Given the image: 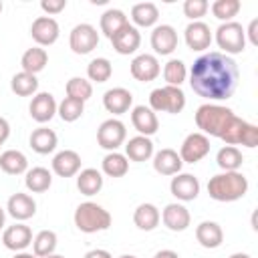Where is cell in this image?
I'll return each mask as SVG.
<instances>
[{
  "mask_svg": "<svg viewBox=\"0 0 258 258\" xmlns=\"http://www.w3.org/2000/svg\"><path fill=\"white\" fill-rule=\"evenodd\" d=\"M238 64L224 52H206L198 56L189 69L191 91L210 101L230 99L238 87Z\"/></svg>",
  "mask_w": 258,
  "mask_h": 258,
  "instance_id": "cell-1",
  "label": "cell"
},
{
  "mask_svg": "<svg viewBox=\"0 0 258 258\" xmlns=\"http://www.w3.org/2000/svg\"><path fill=\"white\" fill-rule=\"evenodd\" d=\"M196 125L204 135L222 139L226 145H244L254 149L258 145V127L240 119L232 109L216 103H204L196 111Z\"/></svg>",
  "mask_w": 258,
  "mask_h": 258,
  "instance_id": "cell-2",
  "label": "cell"
},
{
  "mask_svg": "<svg viewBox=\"0 0 258 258\" xmlns=\"http://www.w3.org/2000/svg\"><path fill=\"white\" fill-rule=\"evenodd\" d=\"M248 191V179L242 171H222L210 177L208 194L216 202H236Z\"/></svg>",
  "mask_w": 258,
  "mask_h": 258,
  "instance_id": "cell-3",
  "label": "cell"
},
{
  "mask_svg": "<svg viewBox=\"0 0 258 258\" xmlns=\"http://www.w3.org/2000/svg\"><path fill=\"white\" fill-rule=\"evenodd\" d=\"M73 220H75V226L81 232H85V234H95V232L109 230V226L113 222L111 214L103 206H99L95 202H83V204H79L77 210H75Z\"/></svg>",
  "mask_w": 258,
  "mask_h": 258,
  "instance_id": "cell-4",
  "label": "cell"
},
{
  "mask_svg": "<svg viewBox=\"0 0 258 258\" xmlns=\"http://www.w3.org/2000/svg\"><path fill=\"white\" fill-rule=\"evenodd\" d=\"M185 107V95L179 87H157L149 93V109L151 111H161V113H171L177 115Z\"/></svg>",
  "mask_w": 258,
  "mask_h": 258,
  "instance_id": "cell-5",
  "label": "cell"
},
{
  "mask_svg": "<svg viewBox=\"0 0 258 258\" xmlns=\"http://www.w3.org/2000/svg\"><path fill=\"white\" fill-rule=\"evenodd\" d=\"M216 42L218 46L224 50V54H238L244 50L246 46V32L242 28V24L230 20V22H222L216 30Z\"/></svg>",
  "mask_w": 258,
  "mask_h": 258,
  "instance_id": "cell-6",
  "label": "cell"
},
{
  "mask_svg": "<svg viewBox=\"0 0 258 258\" xmlns=\"http://www.w3.org/2000/svg\"><path fill=\"white\" fill-rule=\"evenodd\" d=\"M127 139V129L125 123L119 119H107L99 125L97 129V143L99 147L107 149V151H115L117 147L123 145V141Z\"/></svg>",
  "mask_w": 258,
  "mask_h": 258,
  "instance_id": "cell-7",
  "label": "cell"
},
{
  "mask_svg": "<svg viewBox=\"0 0 258 258\" xmlns=\"http://www.w3.org/2000/svg\"><path fill=\"white\" fill-rule=\"evenodd\" d=\"M99 44V32L93 24L81 22L69 34V46L75 54H89Z\"/></svg>",
  "mask_w": 258,
  "mask_h": 258,
  "instance_id": "cell-8",
  "label": "cell"
},
{
  "mask_svg": "<svg viewBox=\"0 0 258 258\" xmlns=\"http://www.w3.org/2000/svg\"><path fill=\"white\" fill-rule=\"evenodd\" d=\"M208 153H210V139L204 133H189L179 147V159L183 163H198Z\"/></svg>",
  "mask_w": 258,
  "mask_h": 258,
  "instance_id": "cell-9",
  "label": "cell"
},
{
  "mask_svg": "<svg viewBox=\"0 0 258 258\" xmlns=\"http://www.w3.org/2000/svg\"><path fill=\"white\" fill-rule=\"evenodd\" d=\"M60 28L58 22L52 16H38L34 18L32 26H30V36L36 42V46H50L58 40Z\"/></svg>",
  "mask_w": 258,
  "mask_h": 258,
  "instance_id": "cell-10",
  "label": "cell"
},
{
  "mask_svg": "<svg viewBox=\"0 0 258 258\" xmlns=\"http://www.w3.org/2000/svg\"><path fill=\"white\" fill-rule=\"evenodd\" d=\"M161 73V67H159V60L157 56L153 54H137L133 60H131V75L135 81L139 83H149V81H155Z\"/></svg>",
  "mask_w": 258,
  "mask_h": 258,
  "instance_id": "cell-11",
  "label": "cell"
},
{
  "mask_svg": "<svg viewBox=\"0 0 258 258\" xmlns=\"http://www.w3.org/2000/svg\"><path fill=\"white\" fill-rule=\"evenodd\" d=\"M151 48L155 54L167 56L177 48V32L171 24H159L151 32Z\"/></svg>",
  "mask_w": 258,
  "mask_h": 258,
  "instance_id": "cell-12",
  "label": "cell"
},
{
  "mask_svg": "<svg viewBox=\"0 0 258 258\" xmlns=\"http://www.w3.org/2000/svg\"><path fill=\"white\" fill-rule=\"evenodd\" d=\"M169 189H171V196H175L177 200L191 202L200 194V181L191 173H175V177H171Z\"/></svg>",
  "mask_w": 258,
  "mask_h": 258,
  "instance_id": "cell-13",
  "label": "cell"
},
{
  "mask_svg": "<svg viewBox=\"0 0 258 258\" xmlns=\"http://www.w3.org/2000/svg\"><path fill=\"white\" fill-rule=\"evenodd\" d=\"M56 107H58V105H56L54 97H52L50 93L42 91V93H36V95L32 97L28 111H30V117H32L36 123H46V121H50V119L54 117Z\"/></svg>",
  "mask_w": 258,
  "mask_h": 258,
  "instance_id": "cell-14",
  "label": "cell"
},
{
  "mask_svg": "<svg viewBox=\"0 0 258 258\" xmlns=\"http://www.w3.org/2000/svg\"><path fill=\"white\" fill-rule=\"evenodd\" d=\"M185 44L191 48V50H206L210 48L212 44V30L206 22L202 20H196V22H189L185 26Z\"/></svg>",
  "mask_w": 258,
  "mask_h": 258,
  "instance_id": "cell-15",
  "label": "cell"
},
{
  "mask_svg": "<svg viewBox=\"0 0 258 258\" xmlns=\"http://www.w3.org/2000/svg\"><path fill=\"white\" fill-rule=\"evenodd\" d=\"M81 155L73 149H62L52 157V171L60 177H73L81 171Z\"/></svg>",
  "mask_w": 258,
  "mask_h": 258,
  "instance_id": "cell-16",
  "label": "cell"
},
{
  "mask_svg": "<svg viewBox=\"0 0 258 258\" xmlns=\"http://www.w3.org/2000/svg\"><path fill=\"white\" fill-rule=\"evenodd\" d=\"M6 210H8V214L14 220L24 222V220H28V218H32L36 214V202L32 200V196L22 194V191H16V194H12L8 198Z\"/></svg>",
  "mask_w": 258,
  "mask_h": 258,
  "instance_id": "cell-17",
  "label": "cell"
},
{
  "mask_svg": "<svg viewBox=\"0 0 258 258\" xmlns=\"http://www.w3.org/2000/svg\"><path fill=\"white\" fill-rule=\"evenodd\" d=\"M161 222L171 232H183V230H187V226L191 222V216H189L185 206H181V204H167L163 208V212H161Z\"/></svg>",
  "mask_w": 258,
  "mask_h": 258,
  "instance_id": "cell-18",
  "label": "cell"
},
{
  "mask_svg": "<svg viewBox=\"0 0 258 258\" xmlns=\"http://www.w3.org/2000/svg\"><path fill=\"white\" fill-rule=\"evenodd\" d=\"M2 242L8 250L14 252H22L24 248H28L32 244V230L26 224H14L8 226L2 234Z\"/></svg>",
  "mask_w": 258,
  "mask_h": 258,
  "instance_id": "cell-19",
  "label": "cell"
},
{
  "mask_svg": "<svg viewBox=\"0 0 258 258\" xmlns=\"http://www.w3.org/2000/svg\"><path fill=\"white\" fill-rule=\"evenodd\" d=\"M111 44H113L115 52H119V54H133L141 44V34L133 24H125L111 38Z\"/></svg>",
  "mask_w": 258,
  "mask_h": 258,
  "instance_id": "cell-20",
  "label": "cell"
},
{
  "mask_svg": "<svg viewBox=\"0 0 258 258\" xmlns=\"http://www.w3.org/2000/svg\"><path fill=\"white\" fill-rule=\"evenodd\" d=\"M131 103H133V95H131V91H127L123 87H113V89L105 91V95H103V107L113 115L127 113Z\"/></svg>",
  "mask_w": 258,
  "mask_h": 258,
  "instance_id": "cell-21",
  "label": "cell"
},
{
  "mask_svg": "<svg viewBox=\"0 0 258 258\" xmlns=\"http://www.w3.org/2000/svg\"><path fill=\"white\" fill-rule=\"evenodd\" d=\"M131 123L139 131V135H143V137H149V135L157 133V129H159V121H157L155 111H151L145 105L133 107V111H131Z\"/></svg>",
  "mask_w": 258,
  "mask_h": 258,
  "instance_id": "cell-22",
  "label": "cell"
},
{
  "mask_svg": "<svg viewBox=\"0 0 258 258\" xmlns=\"http://www.w3.org/2000/svg\"><path fill=\"white\" fill-rule=\"evenodd\" d=\"M183 161L179 159V153L175 149H159L155 155H153V169L161 175H175L179 173Z\"/></svg>",
  "mask_w": 258,
  "mask_h": 258,
  "instance_id": "cell-23",
  "label": "cell"
},
{
  "mask_svg": "<svg viewBox=\"0 0 258 258\" xmlns=\"http://www.w3.org/2000/svg\"><path fill=\"white\" fill-rule=\"evenodd\" d=\"M196 240L200 242V246L208 248V250H214V248H220L222 242H224V232L220 228V224L216 222H200L198 228H196Z\"/></svg>",
  "mask_w": 258,
  "mask_h": 258,
  "instance_id": "cell-24",
  "label": "cell"
},
{
  "mask_svg": "<svg viewBox=\"0 0 258 258\" xmlns=\"http://www.w3.org/2000/svg\"><path fill=\"white\" fill-rule=\"evenodd\" d=\"M30 147L32 151L40 153V155H46V153H52L56 149V143H58V137L52 129L48 127H38L30 133Z\"/></svg>",
  "mask_w": 258,
  "mask_h": 258,
  "instance_id": "cell-25",
  "label": "cell"
},
{
  "mask_svg": "<svg viewBox=\"0 0 258 258\" xmlns=\"http://www.w3.org/2000/svg\"><path fill=\"white\" fill-rule=\"evenodd\" d=\"M159 220H161V214L153 204H139L133 212V224L143 232L155 230Z\"/></svg>",
  "mask_w": 258,
  "mask_h": 258,
  "instance_id": "cell-26",
  "label": "cell"
},
{
  "mask_svg": "<svg viewBox=\"0 0 258 258\" xmlns=\"http://www.w3.org/2000/svg\"><path fill=\"white\" fill-rule=\"evenodd\" d=\"M153 155V141L143 135H135L125 145V157L131 161H147Z\"/></svg>",
  "mask_w": 258,
  "mask_h": 258,
  "instance_id": "cell-27",
  "label": "cell"
},
{
  "mask_svg": "<svg viewBox=\"0 0 258 258\" xmlns=\"http://www.w3.org/2000/svg\"><path fill=\"white\" fill-rule=\"evenodd\" d=\"M0 169L8 175H20L28 171V159L18 149H6L4 153H0Z\"/></svg>",
  "mask_w": 258,
  "mask_h": 258,
  "instance_id": "cell-28",
  "label": "cell"
},
{
  "mask_svg": "<svg viewBox=\"0 0 258 258\" xmlns=\"http://www.w3.org/2000/svg\"><path fill=\"white\" fill-rule=\"evenodd\" d=\"M77 187L83 196H95L101 191L103 187V175L99 169L95 167H87V169H81L77 173Z\"/></svg>",
  "mask_w": 258,
  "mask_h": 258,
  "instance_id": "cell-29",
  "label": "cell"
},
{
  "mask_svg": "<svg viewBox=\"0 0 258 258\" xmlns=\"http://www.w3.org/2000/svg\"><path fill=\"white\" fill-rule=\"evenodd\" d=\"M125 24H129V20H127L125 12L119 10V8H109V10H105V12L101 14V32H103L109 40H111Z\"/></svg>",
  "mask_w": 258,
  "mask_h": 258,
  "instance_id": "cell-30",
  "label": "cell"
},
{
  "mask_svg": "<svg viewBox=\"0 0 258 258\" xmlns=\"http://www.w3.org/2000/svg\"><path fill=\"white\" fill-rule=\"evenodd\" d=\"M157 18H159V8L153 2H139L133 4L131 8V20L135 22V26L149 28L157 22Z\"/></svg>",
  "mask_w": 258,
  "mask_h": 258,
  "instance_id": "cell-31",
  "label": "cell"
},
{
  "mask_svg": "<svg viewBox=\"0 0 258 258\" xmlns=\"http://www.w3.org/2000/svg\"><path fill=\"white\" fill-rule=\"evenodd\" d=\"M48 62V52L42 48V46H32L28 48L22 58H20V64H22V71L28 73V75H36L40 73Z\"/></svg>",
  "mask_w": 258,
  "mask_h": 258,
  "instance_id": "cell-32",
  "label": "cell"
},
{
  "mask_svg": "<svg viewBox=\"0 0 258 258\" xmlns=\"http://www.w3.org/2000/svg\"><path fill=\"white\" fill-rule=\"evenodd\" d=\"M24 185L32 194H42L52 185V175L46 167H32V169L26 171Z\"/></svg>",
  "mask_w": 258,
  "mask_h": 258,
  "instance_id": "cell-33",
  "label": "cell"
},
{
  "mask_svg": "<svg viewBox=\"0 0 258 258\" xmlns=\"http://www.w3.org/2000/svg\"><path fill=\"white\" fill-rule=\"evenodd\" d=\"M242 161H244L242 151L234 145H224L216 155V163L222 171H240Z\"/></svg>",
  "mask_w": 258,
  "mask_h": 258,
  "instance_id": "cell-34",
  "label": "cell"
},
{
  "mask_svg": "<svg viewBox=\"0 0 258 258\" xmlns=\"http://www.w3.org/2000/svg\"><path fill=\"white\" fill-rule=\"evenodd\" d=\"M101 169L105 175L109 177H123L127 171H129V161L123 153H117V151H109L103 161H101Z\"/></svg>",
  "mask_w": 258,
  "mask_h": 258,
  "instance_id": "cell-35",
  "label": "cell"
},
{
  "mask_svg": "<svg viewBox=\"0 0 258 258\" xmlns=\"http://www.w3.org/2000/svg\"><path fill=\"white\" fill-rule=\"evenodd\" d=\"M56 250V234L52 230H40L32 238V252L36 258H46Z\"/></svg>",
  "mask_w": 258,
  "mask_h": 258,
  "instance_id": "cell-36",
  "label": "cell"
},
{
  "mask_svg": "<svg viewBox=\"0 0 258 258\" xmlns=\"http://www.w3.org/2000/svg\"><path fill=\"white\" fill-rule=\"evenodd\" d=\"M10 89H12V93H16L18 97H30V95H34L36 89H38V79H36V75H28V73L20 71V73H16V75L12 77Z\"/></svg>",
  "mask_w": 258,
  "mask_h": 258,
  "instance_id": "cell-37",
  "label": "cell"
},
{
  "mask_svg": "<svg viewBox=\"0 0 258 258\" xmlns=\"http://www.w3.org/2000/svg\"><path fill=\"white\" fill-rule=\"evenodd\" d=\"M113 75V64L109 58L105 56H99V58H93L89 64H87V77L95 83H105L109 81Z\"/></svg>",
  "mask_w": 258,
  "mask_h": 258,
  "instance_id": "cell-38",
  "label": "cell"
},
{
  "mask_svg": "<svg viewBox=\"0 0 258 258\" xmlns=\"http://www.w3.org/2000/svg\"><path fill=\"white\" fill-rule=\"evenodd\" d=\"M187 77V69H185V62L179 60V58H171L165 62L163 67V79L167 85L171 87H179Z\"/></svg>",
  "mask_w": 258,
  "mask_h": 258,
  "instance_id": "cell-39",
  "label": "cell"
},
{
  "mask_svg": "<svg viewBox=\"0 0 258 258\" xmlns=\"http://www.w3.org/2000/svg\"><path fill=\"white\" fill-rule=\"evenodd\" d=\"M67 97H71V99H77V101H87V99H91V95H93V85H91V81H87V79H83V77H73V79H69L67 81Z\"/></svg>",
  "mask_w": 258,
  "mask_h": 258,
  "instance_id": "cell-40",
  "label": "cell"
},
{
  "mask_svg": "<svg viewBox=\"0 0 258 258\" xmlns=\"http://www.w3.org/2000/svg\"><path fill=\"white\" fill-rule=\"evenodd\" d=\"M85 111V103L83 101H77V99H71V97H64L58 107H56V113L58 117L64 121V123H73L77 121Z\"/></svg>",
  "mask_w": 258,
  "mask_h": 258,
  "instance_id": "cell-41",
  "label": "cell"
},
{
  "mask_svg": "<svg viewBox=\"0 0 258 258\" xmlns=\"http://www.w3.org/2000/svg\"><path fill=\"white\" fill-rule=\"evenodd\" d=\"M210 8H212V14H214L218 20L230 22V20L240 12L242 4H240V0H216V2H212Z\"/></svg>",
  "mask_w": 258,
  "mask_h": 258,
  "instance_id": "cell-42",
  "label": "cell"
},
{
  "mask_svg": "<svg viewBox=\"0 0 258 258\" xmlns=\"http://www.w3.org/2000/svg\"><path fill=\"white\" fill-rule=\"evenodd\" d=\"M208 10H210V2H208V0H185V2H183V14H185L191 22L200 20L202 16H206Z\"/></svg>",
  "mask_w": 258,
  "mask_h": 258,
  "instance_id": "cell-43",
  "label": "cell"
},
{
  "mask_svg": "<svg viewBox=\"0 0 258 258\" xmlns=\"http://www.w3.org/2000/svg\"><path fill=\"white\" fill-rule=\"evenodd\" d=\"M40 8L48 16H52V14H58V12H62L67 8V0H42L40 2Z\"/></svg>",
  "mask_w": 258,
  "mask_h": 258,
  "instance_id": "cell-44",
  "label": "cell"
},
{
  "mask_svg": "<svg viewBox=\"0 0 258 258\" xmlns=\"http://www.w3.org/2000/svg\"><path fill=\"white\" fill-rule=\"evenodd\" d=\"M246 34H248V38H250V42L254 44V46H258V18H254L252 22H250V26H248V30H244Z\"/></svg>",
  "mask_w": 258,
  "mask_h": 258,
  "instance_id": "cell-45",
  "label": "cell"
},
{
  "mask_svg": "<svg viewBox=\"0 0 258 258\" xmlns=\"http://www.w3.org/2000/svg\"><path fill=\"white\" fill-rule=\"evenodd\" d=\"M8 135H10V123L4 117H0V145L8 139Z\"/></svg>",
  "mask_w": 258,
  "mask_h": 258,
  "instance_id": "cell-46",
  "label": "cell"
},
{
  "mask_svg": "<svg viewBox=\"0 0 258 258\" xmlns=\"http://www.w3.org/2000/svg\"><path fill=\"white\" fill-rule=\"evenodd\" d=\"M83 258H113L107 250H103V248H95V250H89Z\"/></svg>",
  "mask_w": 258,
  "mask_h": 258,
  "instance_id": "cell-47",
  "label": "cell"
},
{
  "mask_svg": "<svg viewBox=\"0 0 258 258\" xmlns=\"http://www.w3.org/2000/svg\"><path fill=\"white\" fill-rule=\"evenodd\" d=\"M153 258H179V254L173 252V250H159Z\"/></svg>",
  "mask_w": 258,
  "mask_h": 258,
  "instance_id": "cell-48",
  "label": "cell"
},
{
  "mask_svg": "<svg viewBox=\"0 0 258 258\" xmlns=\"http://www.w3.org/2000/svg\"><path fill=\"white\" fill-rule=\"evenodd\" d=\"M14 258H36L34 254H28V252H16Z\"/></svg>",
  "mask_w": 258,
  "mask_h": 258,
  "instance_id": "cell-49",
  "label": "cell"
},
{
  "mask_svg": "<svg viewBox=\"0 0 258 258\" xmlns=\"http://www.w3.org/2000/svg\"><path fill=\"white\" fill-rule=\"evenodd\" d=\"M230 258H250L248 254H244V252H236V254H232Z\"/></svg>",
  "mask_w": 258,
  "mask_h": 258,
  "instance_id": "cell-50",
  "label": "cell"
},
{
  "mask_svg": "<svg viewBox=\"0 0 258 258\" xmlns=\"http://www.w3.org/2000/svg\"><path fill=\"white\" fill-rule=\"evenodd\" d=\"M2 226H4V210L0 208V230H2Z\"/></svg>",
  "mask_w": 258,
  "mask_h": 258,
  "instance_id": "cell-51",
  "label": "cell"
},
{
  "mask_svg": "<svg viewBox=\"0 0 258 258\" xmlns=\"http://www.w3.org/2000/svg\"><path fill=\"white\" fill-rule=\"evenodd\" d=\"M119 258H137V256H133V254H123V256H119Z\"/></svg>",
  "mask_w": 258,
  "mask_h": 258,
  "instance_id": "cell-52",
  "label": "cell"
},
{
  "mask_svg": "<svg viewBox=\"0 0 258 258\" xmlns=\"http://www.w3.org/2000/svg\"><path fill=\"white\" fill-rule=\"evenodd\" d=\"M46 258H64V256H60V254H50V256H46Z\"/></svg>",
  "mask_w": 258,
  "mask_h": 258,
  "instance_id": "cell-53",
  "label": "cell"
},
{
  "mask_svg": "<svg viewBox=\"0 0 258 258\" xmlns=\"http://www.w3.org/2000/svg\"><path fill=\"white\" fill-rule=\"evenodd\" d=\"M2 8H4V6H2V2H0V12H2Z\"/></svg>",
  "mask_w": 258,
  "mask_h": 258,
  "instance_id": "cell-54",
  "label": "cell"
}]
</instances>
